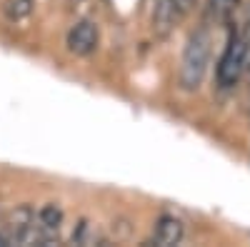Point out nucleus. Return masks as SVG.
Listing matches in <instances>:
<instances>
[{
  "label": "nucleus",
  "instance_id": "f257e3e1",
  "mask_svg": "<svg viewBox=\"0 0 250 247\" xmlns=\"http://www.w3.org/2000/svg\"><path fill=\"white\" fill-rule=\"evenodd\" d=\"M248 28L245 25H233L230 35H228L225 50L218 60V85L223 90H235L243 80V73L248 68Z\"/></svg>",
  "mask_w": 250,
  "mask_h": 247
},
{
  "label": "nucleus",
  "instance_id": "f03ea898",
  "mask_svg": "<svg viewBox=\"0 0 250 247\" xmlns=\"http://www.w3.org/2000/svg\"><path fill=\"white\" fill-rule=\"evenodd\" d=\"M208 60H210V33L205 28L195 30L188 40L180 60V88L193 93L203 85V77L208 73Z\"/></svg>",
  "mask_w": 250,
  "mask_h": 247
},
{
  "label": "nucleus",
  "instance_id": "7ed1b4c3",
  "mask_svg": "<svg viewBox=\"0 0 250 247\" xmlns=\"http://www.w3.org/2000/svg\"><path fill=\"white\" fill-rule=\"evenodd\" d=\"M65 45L73 55H80V57H88L98 50L100 45V30L93 20H78V23L68 30V38H65Z\"/></svg>",
  "mask_w": 250,
  "mask_h": 247
},
{
  "label": "nucleus",
  "instance_id": "20e7f679",
  "mask_svg": "<svg viewBox=\"0 0 250 247\" xmlns=\"http://www.w3.org/2000/svg\"><path fill=\"white\" fill-rule=\"evenodd\" d=\"M183 235H185V228L178 217L160 215L155 222V230H153V242L160 247H173V245H180Z\"/></svg>",
  "mask_w": 250,
  "mask_h": 247
},
{
  "label": "nucleus",
  "instance_id": "39448f33",
  "mask_svg": "<svg viewBox=\"0 0 250 247\" xmlns=\"http://www.w3.org/2000/svg\"><path fill=\"white\" fill-rule=\"evenodd\" d=\"M33 8H35V0H5L3 3V13L10 23H23L33 15Z\"/></svg>",
  "mask_w": 250,
  "mask_h": 247
},
{
  "label": "nucleus",
  "instance_id": "423d86ee",
  "mask_svg": "<svg viewBox=\"0 0 250 247\" xmlns=\"http://www.w3.org/2000/svg\"><path fill=\"white\" fill-rule=\"evenodd\" d=\"M35 220L43 225L45 230H50V232L58 235V228L62 225V210L58 208V205H45V208H40L35 212Z\"/></svg>",
  "mask_w": 250,
  "mask_h": 247
},
{
  "label": "nucleus",
  "instance_id": "0eeeda50",
  "mask_svg": "<svg viewBox=\"0 0 250 247\" xmlns=\"http://www.w3.org/2000/svg\"><path fill=\"white\" fill-rule=\"evenodd\" d=\"M238 8H240V0H210L208 13H210V18H215V20L223 23V20L233 18Z\"/></svg>",
  "mask_w": 250,
  "mask_h": 247
},
{
  "label": "nucleus",
  "instance_id": "6e6552de",
  "mask_svg": "<svg viewBox=\"0 0 250 247\" xmlns=\"http://www.w3.org/2000/svg\"><path fill=\"white\" fill-rule=\"evenodd\" d=\"M175 3V13H185L188 5H190V0H173Z\"/></svg>",
  "mask_w": 250,
  "mask_h": 247
},
{
  "label": "nucleus",
  "instance_id": "1a4fd4ad",
  "mask_svg": "<svg viewBox=\"0 0 250 247\" xmlns=\"http://www.w3.org/2000/svg\"><path fill=\"white\" fill-rule=\"evenodd\" d=\"M73 3H83V0H73Z\"/></svg>",
  "mask_w": 250,
  "mask_h": 247
}]
</instances>
